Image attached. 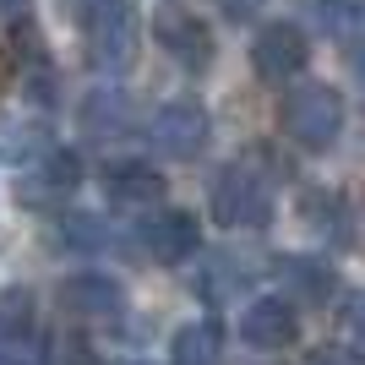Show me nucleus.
Returning <instances> with one entry per match:
<instances>
[{"mask_svg": "<svg viewBox=\"0 0 365 365\" xmlns=\"http://www.w3.org/2000/svg\"><path fill=\"white\" fill-rule=\"evenodd\" d=\"M278 131L305 153H327L338 137H344V98H338L327 82L289 88L284 104H278Z\"/></svg>", "mask_w": 365, "mask_h": 365, "instance_id": "1", "label": "nucleus"}, {"mask_svg": "<svg viewBox=\"0 0 365 365\" xmlns=\"http://www.w3.org/2000/svg\"><path fill=\"white\" fill-rule=\"evenodd\" d=\"M142 49V11L137 0H93L88 16V61L98 71H131Z\"/></svg>", "mask_w": 365, "mask_h": 365, "instance_id": "2", "label": "nucleus"}, {"mask_svg": "<svg viewBox=\"0 0 365 365\" xmlns=\"http://www.w3.org/2000/svg\"><path fill=\"white\" fill-rule=\"evenodd\" d=\"M213 218L224 229H267L273 224V191L251 169H224L213 185Z\"/></svg>", "mask_w": 365, "mask_h": 365, "instance_id": "3", "label": "nucleus"}, {"mask_svg": "<svg viewBox=\"0 0 365 365\" xmlns=\"http://www.w3.org/2000/svg\"><path fill=\"white\" fill-rule=\"evenodd\" d=\"M207 137H213V120H207V109L197 104V98H175V104H164L158 115L148 120V142L164 158H197L202 148H207Z\"/></svg>", "mask_w": 365, "mask_h": 365, "instance_id": "4", "label": "nucleus"}, {"mask_svg": "<svg viewBox=\"0 0 365 365\" xmlns=\"http://www.w3.org/2000/svg\"><path fill=\"white\" fill-rule=\"evenodd\" d=\"M311 61V44H305V33L294 22H267V28L251 38V66H257L262 82H294Z\"/></svg>", "mask_w": 365, "mask_h": 365, "instance_id": "5", "label": "nucleus"}, {"mask_svg": "<svg viewBox=\"0 0 365 365\" xmlns=\"http://www.w3.org/2000/svg\"><path fill=\"white\" fill-rule=\"evenodd\" d=\"M55 300H61V311L71 322H120L125 317V289L109 273H71L55 289Z\"/></svg>", "mask_w": 365, "mask_h": 365, "instance_id": "6", "label": "nucleus"}, {"mask_svg": "<svg viewBox=\"0 0 365 365\" xmlns=\"http://www.w3.org/2000/svg\"><path fill=\"white\" fill-rule=\"evenodd\" d=\"M82 185V158L66 148H44L38 153V164L16 180V202H28V207H49V202H66Z\"/></svg>", "mask_w": 365, "mask_h": 365, "instance_id": "7", "label": "nucleus"}, {"mask_svg": "<svg viewBox=\"0 0 365 365\" xmlns=\"http://www.w3.org/2000/svg\"><path fill=\"white\" fill-rule=\"evenodd\" d=\"M153 38L169 49V61L185 71H207L213 66V28L197 11H158L153 16Z\"/></svg>", "mask_w": 365, "mask_h": 365, "instance_id": "8", "label": "nucleus"}, {"mask_svg": "<svg viewBox=\"0 0 365 365\" xmlns=\"http://www.w3.org/2000/svg\"><path fill=\"white\" fill-rule=\"evenodd\" d=\"M137 245L148 251L153 262H185L191 251H197V218L180 213V207H164V213H148L137 224Z\"/></svg>", "mask_w": 365, "mask_h": 365, "instance_id": "9", "label": "nucleus"}, {"mask_svg": "<svg viewBox=\"0 0 365 365\" xmlns=\"http://www.w3.org/2000/svg\"><path fill=\"white\" fill-rule=\"evenodd\" d=\"M240 338L251 349H289L294 338H300V311L289 300H251L240 311Z\"/></svg>", "mask_w": 365, "mask_h": 365, "instance_id": "10", "label": "nucleus"}, {"mask_svg": "<svg viewBox=\"0 0 365 365\" xmlns=\"http://www.w3.org/2000/svg\"><path fill=\"white\" fill-rule=\"evenodd\" d=\"M278 284H284V300L289 305H327L338 289L333 267L317 257H278Z\"/></svg>", "mask_w": 365, "mask_h": 365, "instance_id": "11", "label": "nucleus"}, {"mask_svg": "<svg viewBox=\"0 0 365 365\" xmlns=\"http://www.w3.org/2000/svg\"><path fill=\"white\" fill-rule=\"evenodd\" d=\"M104 197L109 202H125V207H142V202H158V191H164V175L148 164V158H115V164H104Z\"/></svg>", "mask_w": 365, "mask_h": 365, "instance_id": "12", "label": "nucleus"}, {"mask_svg": "<svg viewBox=\"0 0 365 365\" xmlns=\"http://www.w3.org/2000/svg\"><path fill=\"white\" fill-rule=\"evenodd\" d=\"M169 360L175 365H224V327L218 322H185L169 338Z\"/></svg>", "mask_w": 365, "mask_h": 365, "instance_id": "13", "label": "nucleus"}, {"mask_svg": "<svg viewBox=\"0 0 365 365\" xmlns=\"http://www.w3.org/2000/svg\"><path fill=\"white\" fill-rule=\"evenodd\" d=\"M82 131L88 137H125L131 131V104H125V93H88V104H82Z\"/></svg>", "mask_w": 365, "mask_h": 365, "instance_id": "14", "label": "nucleus"}, {"mask_svg": "<svg viewBox=\"0 0 365 365\" xmlns=\"http://www.w3.org/2000/svg\"><path fill=\"white\" fill-rule=\"evenodd\" d=\"M300 213H305V224L317 229V235H338V240H349V202L338 197V191H305Z\"/></svg>", "mask_w": 365, "mask_h": 365, "instance_id": "15", "label": "nucleus"}, {"mask_svg": "<svg viewBox=\"0 0 365 365\" xmlns=\"http://www.w3.org/2000/svg\"><path fill=\"white\" fill-rule=\"evenodd\" d=\"M28 333H33V294L6 289L0 294V344H22Z\"/></svg>", "mask_w": 365, "mask_h": 365, "instance_id": "16", "label": "nucleus"}, {"mask_svg": "<svg viewBox=\"0 0 365 365\" xmlns=\"http://www.w3.org/2000/svg\"><path fill=\"white\" fill-rule=\"evenodd\" d=\"M49 148L44 125H0V158H38V153Z\"/></svg>", "mask_w": 365, "mask_h": 365, "instance_id": "17", "label": "nucleus"}, {"mask_svg": "<svg viewBox=\"0 0 365 365\" xmlns=\"http://www.w3.org/2000/svg\"><path fill=\"white\" fill-rule=\"evenodd\" d=\"M49 365H104V354L93 349L88 338L66 333V338H55V344H49Z\"/></svg>", "mask_w": 365, "mask_h": 365, "instance_id": "18", "label": "nucleus"}, {"mask_svg": "<svg viewBox=\"0 0 365 365\" xmlns=\"http://www.w3.org/2000/svg\"><path fill=\"white\" fill-rule=\"evenodd\" d=\"M240 267H235V262L229 257H213V267H207V273H202V294H207V300H224L229 294V284H240Z\"/></svg>", "mask_w": 365, "mask_h": 365, "instance_id": "19", "label": "nucleus"}, {"mask_svg": "<svg viewBox=\"0 0 365 365\" xmlns=\"http://www.w3.org/2000/svg\"><path fill=\"white\" fill-rule=\"evenodd\" d=\"M305 6H311V16H317L327 33L344 28V22H354V0H305Z\"/></svg>", "mask_w": 365, "mask_h": 365, "instance_id": "20", "label": "nucleus"}, {"mask_svg": "<svg viewBox=\"0 0 365 365\" xmlns=\"http://www.w3.org/2000/svg\"><path fill=\"white\" fill-rule=\"evenodd\" d=\"M61 240H71V245H104L109 229L98 224V218H71V224L61 229Z\"/></svg>", "mask_w": 365, "mask_h": 365, "instance_id": "21", "label": "nucleus"}, {"mask_svg": "<svg viewBox=\"0 0 365 365\" xmlns=\"http://www.w3.org/2000/svg\"><path fill=\"white\" fill-rule=\"evenodd\" d=\"M218 6H224V16H229V22H251V16H257L262 6H267V0H218Z\"/></svg>", "mask_w": 365, "mask_h": 365, "instance_id": "22", "label": "nucleus"}, {"mask_svg": "<svg viewBox=\"0 0 365 365\" xmlns=\"http://www.w3.org/2000/svg\"><path fill=\"white\" fill-rule=\"evenodd\" d=\"M305 365H360V354H349V349H317V354H305Z\"/></svg>", "mask_w": 365, "mask_h": 365, "instance_id": "23", "label": "nucleus"}, {"mask_svg": "<svg viewBox=\"0 0 365 365\" xmlns=\"http://www.w3.org/2000/svg\"><path fill=\"white\" fill-rule=\"evenodd\" d=\"M0 365H38V360L22 354V344H0Z\"/></svg>", "mask_w": 365, "mask_h": 365, "instance_id": "24", "label": "nucleus"}, {"mask_svg": "<svg viewBox=\"0 0 365 365\" xmlns=\"http://www.w3.org/2000/svg\"><path fill=\"white\" fill-rule=\"evenodd\" d=\"M66 6H71V11H82V6H93V0H66Z\"/></svg>", "mask_w": 365, "mask_h": 365, "instance_id": "25", "label": "nucleus"}, {"mask_svg": "<svg viewBox=\"0 0 365 365\" xmlns=\"http://www.w3.org/2000/svg\"><path fill=\"white\" fill-rule=\"evenodd\" d=\"M0 6H22V0H0Z\"/></svg>", "mask_w": 365, "mask_h": 365, "instance_id": "26", "label": "nucleus"}]
</instances>
